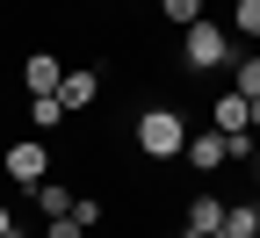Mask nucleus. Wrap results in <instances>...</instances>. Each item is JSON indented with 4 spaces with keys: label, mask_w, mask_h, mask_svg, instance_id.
I'll use <instances>...</instances> for the list:
<instances>
[{
    "label": "nucleus",
    "mask_w": 260,
    "mask_h": 238,
    "mask_svg": "<svg viewBox=\"0 0 260 238\" xmlns=\"http://www.w3.org/2000/svg\"><path fill=\"white\" fill-rule=\"evenodd\" d=\"M181 65H188V73H232V37H224L217 22L181 29Z\"/></svg>",
    "instance_id": "nucleus-1"
},
{
    "label": "nucleus",
    "mask_w": 260,
    "mask_h": 238,
    "mask_svg": "<svg viewBox=\"0 0 260 238\" xmlns=\"http://www.w3.org/2000/svg\"><path fill=\"white\" fill-rule=\"evenodd\" d=\"M181 145H188V123L174 109H145L138 116V152L145 159H181Z\"/></svg>",
    "instance_id": "nucleus-2"
},
{
    "label": "nucleus",
    "mask_w": 260,
    "mask_h": 238,
    "mask_svg": "<svg viewBox=\"0 0 260 238\" xmlns=\"http://www.w3.org/2000/svg\"><path fill=\"white\" fill-rule=\"evenodd\" d=\"M8 181H22V188H37V181H51V152H44V138H22V145H8Z\"/></svg>",
    "instance_id": "nucleus-3"
},
{
    "label": "nucleus",
    "mask_w": 260,
    "mask_h": 238,
    "mask_svg": "<svg viewBox=\"0 0 260 238\" xmlns=\"http://www.w3.org/2000/svg\"><path fill=\"white\" fill-rule=\"evenodd\" d=\"M102 101V73H87V65H65V80H58V109L65 116H80Z\"/></svg>",
    "instance_id": "nucleus-4"
},
{
    "label": "nucleus",
    "mask_w": 260,
    "mask_h": 238,
    "mask_svg": "<svg viewBox=\"0 0 260 238\" xmlns=\"http://www.w3.org/2000/svg\"><path fill=\"white\" fill-rule=\"evenodd\" d=\"M181 159L195 166V174H217V166L232 159V152H224V130H188V145H181Z\"/></svg>",
    "instance_id": "nucleus-5"
},
{
    "label": "nucleus",
    "mask_w": 260,
    "mask_h": 238,
    "mask_svg": "<svg viewBox=\"0 0 260 238\" xmlns=\"http://www.w3.org/2000/svg\"><path fill=\"white\" fill-rule=\"evenodd\" d=\"M22 80H29V94H58V80H65V65H58L51 51H37V58L22 65Z\"/></svg>",
    "instance_id": "nucleus-6"
},
{
    "label": "nucleus",
    "mask_w": 260,
    "mask_h": 238,
    "mask_svg": "<svg viewBox=\"0 0 260 238\" xmlns=\"http://www.w3.org/2000/svg\"><path fill=\"white\" fill-rule=\"evenodd\" d=\"M210 231H224V202L217 195H195L188 202V238H210Z\"/></svg>",
    "instance_id": "nucleus-7"
},
{
    "label": "nucleus",
    "mask_w": 260,
    "mask_h": 238,
    "mask_svg": "<svg viewBox=\"0 0 260 238\" xmlns=\"http://www.w3.org/2000/svg\"><path fill=\"white\" fill-rule=\"evenodd\" d=\"M224 231L232 238H260V202H224Z\"/></svg>",
    "instance_id": "nucleus-8"
},
{
    "label": "nucleus",
    "mask_w": 260,
    "mask_h": 238,
    "mask_svg": "<svg viewBox=\"0 0 260 238\" xmlns=\"http://www.w3.org/2000/svg\"><path fill=\"white\" fill-rule=\"evenodd\" d=\"M232 94L260 101V58H232Z\"/></svg>",
    "instance_id": "nucleus-9"
},
{
    "label": "nucleus",
    "mask_w": 260,
    "mask_h": 238,
    "mask_svg": "<svg viewBox=\"0 0 260 238\" xmlns=\"http://www.w3.org/2000/svg\"><path fill=\"white\" fill-rule=\"evenodd\" d=\"M217 130H224V138L246 130V94H217Z\"/></svg>",
    "instance_id": "nucleus-10"
},
{
    "label": "nucleus",
    "mask_w": 260,
    "mask_h": 238,
    "mask_svg": "<svg viewBox=\"0 0 260 238\" xmlns=\"http://www.w3.org/2000/svg\"><path fill=\"white\" fill-rule=\"evenodd\" d=\"M29 195H37V202H44V217H73V195H65L58 181H37V188H29Z\"/></svg>",
    "instance_id": "nucleus-11"
},
{
    "label": "nucleus",
    "mask_w": 260,
    "mask_h": 238,
    "mask_svg": "<svg viewBox=\"0 0 260 238\" xmlns=\"http://www.w3.org/2000/svg\"><path fill=\"white\" fill-rule=\"evenodd\" d=\"M159 15H167L174 29H195L203 22V0H159Z\"/></svg>",
    "instance_id": "nucleus-12"
},
{
    "label": "nucleus",
    "mask_w": 260,
    "mask_h": 238,
    "mask_svg": "<svg viewBox=\"0 0 260 238\" xmlns=\"http://www.w3.org/2000/svg\"><path fill=\"white\" fill-rule=\"evenodd\" d=\"M29 123H37V130H58V123H65L58 94H37V101H29Z\"/></svg>",
    "instance_id": "nucleus-13"
},
{
    "label": "nucleus",
    "mask_w": 260,
    "mask_h": 238,
    "mask_svg": "<svg viewBox=\"0 0 260 238\" xmlns=\"http://www.w3.org/2000/svg\"><path fill=\"white\" fill-rule=\"evenodd\" d=\"M232 22H239V37H260V0H232Z\"/></svg>",
    "instance_id": "nucleus-14"
},
{
    "label": "nucleus",
    "mask_w": 260,
    "mask_h": 238,
    "mask_svg": "<svg viewBox=\"0 0 260 238\" xmlns=\"http://www.w3.org/2000/svg\"><path fill=\"white\" fill-rule=\"evenodd\" d=\"M44 238H87V231H80L73 217H51V231H44Z\"/></svg>",
    "instance_id": "nucleus-15"
},
{
    "label": "nucleus",
    "mask_w": 260,
    "mask_h": 238,
    "mask_svg": "<svg viewBox=\"0 0 260 238\" xmlns=\"http://www.w3.org/2000/svg\"><path fill=\"white\" fill-rule=\"evenodd\" d=\"M8 231H15V210H8V202H0V238H8Z\"/></svg>",
    "instance_id": "nucleus-16"
},
{
    "label": "nucleus",
    "mask_w": 260,
    "mask_h": 238,
    "mask_svg": "<svg viewBox=\"0 0 260 238\" xmlns=\"http://www.w3.org/2000/svg\"><path fill=\"white\" fill-rule=\"evenodd\" d=\"M159 238H188V231H159Z\"/></svg>",
    "instance_id": "nucleus-17"
},
{
    "label": "nucleus",
    "mask_w": 260,
    "mask_h": 238,
    "mask_svg": "<svg viewBox=\"0 0 260 238\" xmlns=\"http://www.w3.org/2000/svg\"><path fill=\"white\" fill-rule=\"evenodd\" d=\"M210 238H232V231H210Z\"/></svg>",
    "instance_id": "nucleus-18"
},
{
    "label": "nucleus",
    "mask_w": 260,
    "mask_h": 238,
    "mask_svg": "<svg viewBox=\"0 0 260 238\" xmlns=\"http://www.w3.org/2000/svg\"><path fill=\"white\" fill-rule=\"evenodd\" d=\"M8 238H15V231H8Z\"/></svg>",
    "instance_id": "nucleus-19"
}]
</instances>
